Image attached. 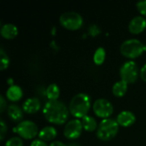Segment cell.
I'll return each instance as SVG.
<instances>
[{
    "mask_svg": "<svg viewBox=\"0 0 146 146\" xmlns=\"http://www.w3.org/2000/svg\"><path fill=\"white\" fill-rule=\"evenodd\" d=\"M43 115L49 122L56 125H62L67 122L69 115V110L65 104L61 101H48L43 108Z\"/></svg>",
    "mask_w": 146,
    "mask_h": 146,
    "instance_id": "1",
    "label": "cell"
},
{
    "mask_svg": "<svg viewBox=\"0 0 146 146\" xmlns=\"http://www.w3.org/2000/svg\"><path fill=\"white\" fill-rule=\"evenodd\" d=\"M91 108V98L86 93H78L73 97L69 103V112L76 119H82L87 115Z\"/></svg>",
    "mask_w": 146,
    "mask_h": 146,
    "instance_id": "2",
    "label": "cell"
},
{
    "mask_svg": "<svg viewBox=\"0 0 146 146\" xmlns=\"http://www.w3.org/2000/svg\"><path fill=\"white\" fill-rule=\"evenodd\" d=\"M119 132V124L111 118L103 119L97 129V137L102 141L113 139Z\"/></svg>",
    "mask_w": 146,
    "mask_h": 146,
    "instance_id": "3",
    "label": "cell"
},
{
    "mask_svg": "<svg viewBox=\"0 0 146 146\" xmlns=\"http://www.w3.org/2000/svg\"><path fill=\"white\" fill-rule=\"evenodd\" d=\"M121 53L130 59H134L142 55L146 50V45L136 38H130L124 41L120 48Z\"/></svg>",
    "mask_w": 146,
    "mask_h": 146,
    "instance_id": "4",
    "label": "cell"
},
{
    "mask_svg": "<svg viewBox=\"0 0 146 146\" xmlns=\"http://www.w3.org/2000/svg\"><path fill=\"white\" fill-rule=\"evenodd\" d=\"M60 24L66 29L75 31L80 29L83 25V17L80 14L74 11H68L60 15Z\"/></svg>",
    "mask_w": 146,
    "mask_h": 146,
    "instance_id": "5",
    "label": "cell"
},
{
    "mask_svg": "<svg viewBox=\"0 0 146 146\" xmlns=\"http://www.w3.org/2000/svg\"><path fill=\"white\" fill-rule=\"evenodd\" d=\"M13 132L17 133L21 138L25 139H33L38 135V128L32 121H23L13 128Z\"/></svg>",
    "mask_w": 146,
    "mask_h": 146,
    "instance_id": "6",
    "label": "cell"
},
{
    "mask_svg": "<svg viewBox=\"0 0 146 146\" xmlns=\"http://www.w3.org/2000/svg\"><path fill=\"white\" fill-rule=\"evenodd\" d=\"M121 80L127 84H133L139 77V68L135 62L127 61L120 68Z\"/></svg>",
    "mask_w": 146,
    "mask_h": 146,
    "instance_id": "7",
    "label": "cell"
},
{
    "mask_svg": "<svg viewBox=\"0 0 146 146\" xmlns=\"http://www.w3.org/2000/svg\"><path fill=\"white\" fill-rule=\"evenodd\" d=\"M93 111L95 115L103 119L110 118V116L114 112V107L113 104L105 98H99L97 99L92 106Z\"/></svg>",
    "mask_w": 146,
    "mask_h": 146,
    "instance_id": "8",
    "label": "cell"
},
{
    "mask_svg": "<svg viewBox=\"0 0 146 146\" xmlns=\"http://www.w3.org/2000/svg\"><path fill=\"white\" fill-rule=\"evenodd\" d=\"M83 126L81 121L79 119H74L69 121L64 127L63 134L68 139H76L82 133Z\"/></svg>",
    "mask_w": 146,
    "mask_h": 146,
    "instance_id": "9",
    "label": "cell"
},
{
    "mask_svg": "<svg viewBox=\"0 0 146 146\" xmlns=\"http://www.w3.org/2000/svg\"><path fill=\"white\" fill-rule=\"evenodd\" d=\"M146 28V19L142 15L133 17L128 25V30L133 34H139Z\"/></svg>",
    "mask_w": 146,
    "mask_h": 146,
    "instance_id": "10",
    "label": "cell"
},
{
    "mask_svg": "<svg viewBox=\"0 0 146 146\" xmlns=\"http://www.w3.org/2000/svg\"><path fill=\"white\" fill-rule=\"evenodd\" d=\"M136 121L135 115L129 111V110H124L119 113V115L116 117V121L119 124V126L123 127H128L134 124Z\"/></svg>",
    "mask_w": 146,
    "mask_h": 146,
    "instance_id": "11",
    "label": "cell"
},
{
    "mask_svg": "<svg viewBox=\"0 0 146 146\" xmlns=\"http://www.w3.org/2000/svg\"><path fill=\"white\" fill-rule=\"evenodd\" d=\"M40 108V101L37 98H30L23 103L21 109L27 114H35L39 111Z\"/></svg>",
    "mask_w": 146,
    "mask_h": 146,
    "instance_id": "12",
    "label": "cell"
},
{
    "mask_svg": "<svg viewBox=\"0 0 146 146\" xmlns=\"http://www.w3.org/2000/svg\"><path fill=\"white\" fill-rule=\"evenodd\" d=\"M18 28L12 23H7L2 26L0 33L1 36L6 39H13L18 35Z\"/></svg>",
    "mask_w": 146,
    "mask_h": 146,
    "instance_id": "13",
    "label": "cell"
},
{
    "mask_svg": "<svg viewBox=\"0 0 146 146\" xmlns=\"http://www.w3.org/2000/svg\"><path fill=\"white\" fill-rule=\"evenodd\" d=\"M38 138L39 139L46 142V141H51L57 136V131L54 127L48 126L44 128H42L38 133Z\"/></svg>",
    "mask_w": 146,
    "mask_h": 146,
    "instance_id": "14",
    "label": "cell"
},
{
    "mask_svg": "<svg viewBox=\"0 0 146 146\" xmlns=\"http://www.w3.org/2000/svg\"><path fill=\"white\" fill-rule=\"evenodd\" d=\"M23 96L22 89L16 85L10 86L6 91V98L11 102H17L21 99Z\"/></svg>",
    "mask_w": 146,
    "mask_h": 146,
    "instance_id": "15",
    "label": "cell"
},
{
    "mask_svg": "<svg viewBox=\"0 0 146 146\" xmlns=\"http://www.w3.org/2000/svg\"><path fill=\"white\" fill-rule=\"evenodd\" d=\"M23 110L16 104H10L7 109L9 118L15 122H19L23 118Z\"/></svg>",
    "mask_w": 146,
    "mask_h": 146,
    "instance_id": "16",
    "label": "cell"
},
{
    "mask_svg": "<svg viewBox=\"0 0 146 146\" xmlns=\"http://www.w3.org/2000/svg\"><path fill=\"white\" fill-rule=\"evenodd\" d=\"M81 123L83 126V129L86 130V132H90V133L97 130L98 127L96 119L91 115H88L82 118Z\"/></svg>",
    "mask_w": 146,
    "mask_h": 146,
    "instance_id": "17",
    "label": "cell"
},
{
    "mask_svg": "<svg viewBox=\"0 0 146 146\" xmlns=\"http://www.w3.org/2000/svg\"><path fill=\"white\" fill-rule=\"evenodd\" d=\"M127 87H128V84L121 80L114 84L113 88H112V92L115 97L122 98L127 93Z\"/></svg>",
    "mask_w": 146,
    "mask_h": 146,
    "instance_id": "18",
    "label": "cell"
},
{
    "mask_svg": "<svg viewBox=\"0 0 146 146\" xmlns=\"http://www.w3.org/2000/svg\"><path fill=\"white\" fill-rule=\"evenodd\" d=\"M46 97L49 101H55L57 100L60 96V89L56 84H50L46 89Z\"/></svg>",
    "mask_w": 146,
    "mask_h": 146,
    "instance_id": "19",
    "label": "cell"
},
{
    "mask_svg": "<svg viewBox=\"0 0 146 146\" xmlns=\"http://www.w3.org/2000/svg\"><path fill=\"white\" fill-rule=\"evenodd\" d=\"M106 58V51L104 48L103 47H98L93 55V62L96 65H102Z\"/></svg>",
    "mask_w": 146,
    "mask_h": 146,
    "instance_id": "20",
    "label": "cell"
},
{
    "mask_svg": "<svg viewBox=\"0 0 146 146\" xmlns=\"http://www.w3.org/2000/svg\"><path fill=\"white\" fill-rule=\"evenodd\" d=\"M0 61H1L0 69L5 70L6 68H8V67L9 65V58L3 48L0 49Z\"/></svg>",
    "mask_w": 146,
    "mask_h": 146,
    "instance_id": "21",
    "label": "cell"
},
{
    "mask_svg": "<svg viewBox=\"0 0 146 146\" xmlns=\"http://www.w3.org/2000/svg\"><path fill=\"white\" fill-rule=\"evenodd\" d=\"M4 146H23V141L20 137H12L7 140Z\"/></svg>",
    "mask_w": 146,
    "mask_h": 146,
    "instance_id": "22",
    "label": "cell"
},
{
    "mask_svg": "<svg viewBox=\"0 0 146 146\" xmlns=\"http://www.w3.org/2000/svg\"><path fill=\"white\" fill-rule=\"evenodd\" d=\"M136 6H137V9L139 10V12L142 15H145L146 16V0L138 2Z\"/></svg>",
    "mask_w": 146,
    "mask_h": 146,
    "instance_id": "23",
    "label": "cell"
},
{
    "mask_svg": "<svg viewBox=\"0 0 146 146\" xmlns=\"http://www.w3.org/2000/svg\"><path fill=\"white\" fill-rule=\"evenodd\" d=\"M0 125H1V130H0V140L3 141L5 138V134L7 133V125L5 124L4 121L2 119L0 121Z\"/></svg>",
    "mask_w": 146,
    "mask_h": 146,
    "instance_id": "24",
    "label": "cell"
},
{
    "mask_svg": "<svg viewBox=\"0 0 146 146\" xmlns=\"http://www.w3.org/2000/svg\"><path fill=\"white\" fill-rule=\"evenodd\" d=\"M89 32H90V33H91L92 36H97V35H98V34L100 33V29H99V27H98V26L92 25V26L90 27Z\"/></svg>",
    "mask_w": 146,
    "mask_h": 146,
    "instance_id": "25",
    "label": "cell"
},
{
    "mask_svg": "<svg viewBox=\"0 0 146 146\" xmlns=\"http://www.w3.org/2000/svg\"><path fill=\"white\" fill-rule=\"evenodd\" d=\"M7 108V103H6V100L4 98V97L3 95L0 96V112L3 113Z\"/></svg>",
    "mask_w": 146,
    "mask_h": 146,
    "instance_id": "26",
    "label": "cell"
},
{
    "mask_svg": "<svg viewBox=\"0 0 146 146\" xmlns=\"http://www.w3.org/2000/svg\"><path fill=\"white\" fill-rule=\"evenodd\" d=\"M30 146H48V145H47V144H46L44 141H43V140H41V139H34V140L31 143Z\"/></svg>",
    "mask_w": 146,
    "mask_h": 146,
    "instance_id": "27",
    "label": "cell"
},
{
    "mask_svg": "<svg viewBox=\"0 0 146 146\" xmlns=\"http://www.w3.org/2000/svg\"><path fill=\"white\" fill-rule=\"evenodd\" d=\"M140 77L145 82H146V63L140 69Z\"/></svg>",
    "mask_w": 146,
    "mask_h": 146,
    "instance_id": "28",
    "label": "cell"
},
{
    "mask_svg": "<svg viewBox=\"0 0 146 146\" xmlns=\"http://www.w3.org/2000/svg\"><path fill=\"white\" fill-rule=\"evenodd\" d=\"M50 146H68L61 141H53L50 144Z\"/></svg>",
    "mask_w": 146,
    "mask_h": 146,
    "instance_id": "29",
    "label": "cell"
},
{
    "mask_svg": "<svg viewBox=\"0 0 146 146\" xmlns=\"http://www.w3.org/2000/svg\"><path fill=\"white\" fill-rule=\"evenodd\" d=\"M68 146H80L78 143H70Z\"/></svg>",
    "mask_w": 146,
    "mask_h": 146,
    "instance_id": "30",
    "label": "cell"
}]
</instances>
